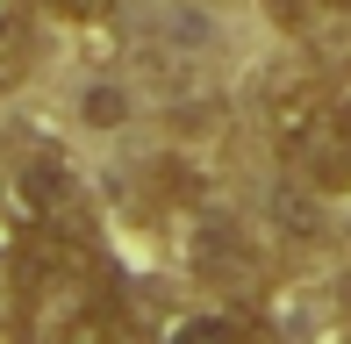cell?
<instances>
[{
  "label": "cell",
  "instance_id": "3",
  "mask_svg": "<svg viewBox=\"0 0 351 344\" xmlns=\"http://www.w3.org/2000/svg\"><path fill=\"white\" fill-rule=\"evenodd\" d=\"M14 201H22L29 230H65V237H93V208H86V186L65 158L51 151H29L22 172H14Z\"/></svg>",
  "mask_w": 351,
  "mask_h": 344
},
{
  "label": "cell",
  "instance_id": "7",
  "mask_svg": "<svg viewBox=\"0 0 351 344\" xmlns=\"http://www.w3.org/2000/svg\"><path fill=\"white\" fill-rule=\"evenodd\" d=\"M51 8H58V14H101L108 0H51Z\"/></svg>",
  "mask_w": 351,
  "mask_h": 344
},
{
  "label": "cell",
  "instance_id": "2",
  "mask_svg": "<svg viewBox=\"0 0 351 344\" xmlns=\"http://www.w3.org/2000/svg\"><path fill=\"white\" fill-rule=\"evenodd\" d=\"M265 136L308 194H351V101L330 79H280L265 93Z\"/></svg>",
  "mask_w": 351,
  "mask_h": 344
},
{
  "label": "cell",
  "instance_id": "8",
  "mask_svg": "<svg viewBox=\"0 0 351 344\" xmlns=\"http://www.w3.org/2000/svg\"><path fill=\"white\" fill-rule=\"evenodd\" d=\"M258 344H273V337H258Z\"/></svg>",
  "mask_w": 351,
  "mask_h": 344
},
{
  "label": "cell",
  "instance_id": "4",
  "mask_svg": "<svg viewBox=\"0 0 351 344\" xmlns=\"http://www.w3.org/2000/svg\"><path fill=\"white\" fill-rule=\"evenodd\" d=\"M258 337L265 330H251L230 308H180V316H165V330H158V344H258Z\"/></svg>",
  "mask_w": 351,
  "mask_h": 344
},
{
  "label": "cell",
  "instance_id": "1",
  "mask_svg": "<svg viewBox=\"0 0 351 344\" xmlns=\"http://www.w3.org/2000/svg\"><path fill=\"white\" fill-rule=\"evenodd\" d=\"M14 344H122V294L93 237L29 230L14 251Z\"/></svg>",
  "mask_w": 351,
  "mask_h": 344
},
{
  "label": "cell",
  "instance_id": "5",
  "mask_svg": "<svg viewBox=\"0 0 351 344\" xmlns=\"http://www.w3.org/2000/svg\"><path fill=\"white\" fill-rule=\"evenodd\" d=\"M29 51H36V36H29V8H22V0H0V93L29 72Z\"/></svg>",
  "mask_w": 351,
  "mask_h": 344
},
{
  "label": "cell",
  "instance_id": "6",
  "mask_svg": "<svg viewBox=\"0 0 351 344\" xmlns=\"http://www.w3.org/2000/svg\"><path fill=\"white\" fill-rule=\"evenodd\" d=\"M265 8H273V22H280V29L308 36V29L323 22V14H337V8H344V0H265Z\"/></svg>",
  "mask_w": 351,
  "mask_h": 344
}]
</instances>
